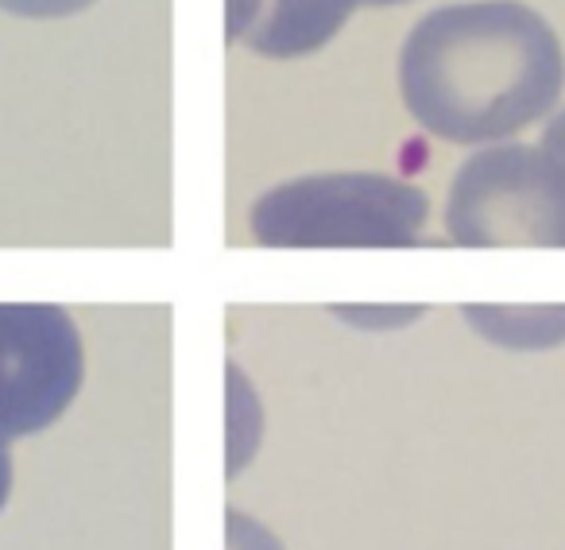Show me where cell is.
Here are the masks:
<instances>
[{"instance_id": "6da1fadb", "label": "cell", "mask_w": 565, "mask_h": 550, "mask_svg": "<svg viewBox=\"0 0 565 550\" xmlns=\"http://www.w3.org/2000/svg\"><path fill=\"white\" fill-rule=\"evenodd\" d=\"M565 55L554 28L519 0L446 4L399 51L403 105L449 144L523 133L557 105Z\"/></svg>"}, {"instance_id": "7a4b0ae2", "label": "cell", "mask_w": 565, "mask_h": 550, "mask_svg": "<svg viewBox=\"0 0 565 550\" xmlns=\"http://www.w3.org/2000/svg\"><path fill=\"white\" fill-rule=\"evenodd\" d=\"M430 198L376 171L282 182L252 205V236L267 248H411L423 244Z\"/></svg>"}, {"instance_id": "3957f363", "label": "cell", "mask_w": 565, "mask_h": 550, "mask_svg": "<svg viewBox=\"0 0 565 550\" xmlns=\"http://www.w3.org/2000/svg\"><path fill=\"white\" fill-rule=\"evenodd\" d=\"M446 229L465 248H565V167L523 144L477 151L454 179Z\"/></svg>"}, {"instance_id": "277c9868", "label": "cell", "mask_w": 565, "mask_h": 550, "mask_svg": "<svg viewBox=\"0 0 565 550\" xmlns=\"http://www.w3.org/2000/svg\"><path fill=\"white\" fill-rule=\"evenodd\" d=\"M86 380L74 318L47 303H0V446L40 434Z\"/></svg>"}, {"instance_id": "5b68a950", "label": "cell", "mask_w": 565, "mask_h": 550, "mask_svg": "<svg viewBox=\"0 0 565 550\" xmlns=\"http://www.w3.org/2000/svg\"><path fill=\"white\" fill-rule=\"evenodd\" d=\"M364 0H228V43L264 59H302L326 47Z\"/></svg>"}, {"instance_id": "8992f818", "label": "cell", "mask_w": 565, "mask_h": 550, "mask_svg": "<svg viewBox=\"0 0 565 550\" xmlns=\"http://www.w3.org/2000/svg\"><path fill=\"white\" fill-rule=\"evenodd\" d=\"M465 322L508 349H550L565 341V307H465Z\"/></svg>"}, {"instance_id": "52a82bcc", "label": "cell", "mask_w": 565, "mask_h": 550, "mask_svg": "<svg viewBox=\"0 0 565 550\" xmlns=\"http://www.w3.org/2000/svg\"><path fill=\"white\" fill-rule=\"evenodd\" d=\"M94 0H0V9L12 12V17H28V20H58V17H74V12L89 9Z\"/></svg>"}, {"instance_id": "ba28073f", "label": "cell", "mask_w": 565, "mask_h": 550, "mask_svg": "<svg viewBox=\"0 0 565 550\" xmlns=\"http://www.w3.org/2000/svg\"><path fill=\"white\" fill-rule=\"evenodd\" d=\"M228 550H282L264 527H256L252 519L228 511Z\"/></svg>"}, {"instance_id": "9c48e42d", "label": "cell", "mask_w": 565, "mask_h": 550, "mask_svg": "<svg viewBox=\"0 0 565 550\" xmlns=\"http://www.w3.org/2000/svg\"><path fill=\"white\" fill-rule=\"evenodd\" d=\"M542 151H550V156H554L557 163L565 167V113H557V117L546 125V136H542Z\"/></svg>"}, {"instance_id": "30bf717a", "label": "cell", "mask_w": 565, "mask_h": 550, "mask_svg": "<svg viewBox=\"0 0 565 550\" xmlns=\"http://www.w3.org/2000/svg\"><path fill=\"white\" fill-rule=\"evenodd\" d=\"M9 493H12V457H9V446H0V508H4Z\"/></svg>"}, {"instance_id": "8fae6325", "label": "cell", "mask_w": 565, "mask_h": 550, "mask_svg": "<svg viewBox=\"0 0 565 550\" xmlns=\"http://www.w3.org/2000/svg\"><path fill=\"white\" fill-rule=\"evenodd\" d=\"M364 4H372V9H387V4H407V0H364Z\"/></svg>"}]
</instances>
